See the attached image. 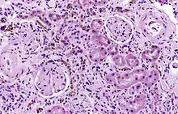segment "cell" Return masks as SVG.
I'll list each match as a JSON object with an SVG mask.
<instances>
[{
  "mask_svg": "<svg viewBox=\"0 0 178 114\" xmlns=\"http://www.w3.org/2000/svg\"><path fill=\"white\" fill-rule=\"evenodd\" d=\"M160 53V49L155 46V47H152L151 50L144 51L143 53V57L144 59H146V61H149V62H155V60L159 57Z\"/></svg>",
  "mask_w": 178,
  "mask_h": 114,
  "instance_id": "3",
  "label": "cell"
},
{
  "mask_svg": "<svg viewBox=\"0 0 178 114\" xmlns=\"http://www.w3.org/2000/svg\"><path fill=\"white\" fill-rule=\"evenodd\" d=\"M126 62H127V64L131 67H136V66H139V60L136 58V57H135L134 55L130 54L128 55L127 57H126Z\"/></svg>",
  "mask_w": 178,
  "mask_h": 114,
  "instance_id": "6",
  "label": "cell"
},
{
  "mask_svg": "<svg viewBox=\"0 0 178 114\" xmlns=\"http://www.w3.org/2000/svg\"><path fill=\"white\" fill-rule=\"evenodd\" d=\"M107 81L109 83H113V82L115 81V79L113 77H112L111 75H109L107 77Z\"/></svg>",
  "mask_w": 178,
  "mask_h": 114,
  "instance_id": "12",
  "label": "cell"
},
{
  "mask_svg": "<svg viewBox=\"0 0 178 114\" xmlns=\"http://www.w3.org/2000/svg\"><path fill=\"white\" fill-rule=\"evenodd\" d=\"M105 50L103 48H97L95 50L92 51L90 54L91 59L94 62H98L105 57Z\"/></svg>",
  "mask_w": 178,
  "mask_h": 114,
  "instance_id": "4",
  "label": "cell"
},
{
  "mask_svg": "<svg viewBox=\"0 0 178 114\" xmlns=\"http://www.w3.org/2000/svg\"><path fill=\"white\" fill-rule=\"evenodd\" d=\"M117 86L118 88L126 89L130 86L135 84L139 82H141L146 76V72L143 70H137L131 73L124 74V75H117Z\"/></svg>",
  "mask_w": 178,
  "mask_h": 114,
  "instance_id": "1",
  "label": "cell"
},
{
  "mask_svg": "<svg viewBox=\"0 0 178 114\" xmlns=\"http://www.w3.org/2000/svg\"><path fill=\"white\" fill-rule=\"evenodd\" d=\"M91 25H92V28H93L96 31L100 30L101 28H102V21L99 20H94L93 22H92Z\"/></svg>",
  "mask_w": 178,
  "mask_h": 114,
  "instance_id": "8",
  "label": "cell"
},
{
  "mask_svg": "<svg viewBox=\"0 0 178 114\" xmlns=\"http://www.w3.org/2000/svg\"><path fill=\"white\" fill-rule=\"evenodd\" d=\"M113 61L115 62V63L119 65V66H124L125 65V61H124L123 57H121V56H117L113 58Z\"/></svg>",
  "mask_w": 178,
  "mask_h": 114,
  "instance_id": "10",
  "label": "cell"
},
{
  "mask_svg": "<svg viewBox=\"0 0 178 114\" xmlns=\"http://www.w3.org/2000/svg\"><path fill=\"white\" fill-rule=\"evenodd\" d=\"M108 51H109V53L110 54L112 55H114L116 54L117 52V48L116 46H110L109 47V49H108Z\"/></svg>",
  "mask_w": 178,
  "mask_h": 114,
  "instance_id": "11",
  "label": "cell"
},
{
  "mask_svg": "<svg viewBox=\"0 0 178 114\" xmlns=\"http://www.w3.org/2000/svg\"><path fill=\"white\" fill-rule=\"evenodd\" d=\"M144 104H145V98H144V96H141L137 97L132 102L128 103L127 105L124 106L123 108H126V110L130 112H136L143 107Z\"/></svg>",
  "mask_w": 178,
  "mask_h": 114,
  "instance_id": "2",
  "label": "cell"
},
{
  "mask_svg": "<svg viewBox=\"0 0 178 114\" xmlns=\"http://www.w3.org/2000/svg\"><path fill=\"white\" fill-rule=\"evenodd\" d=\"M94 41L95 42L99 45H104V46H109V40L107 38H105L104 37H101V36H96V37H94Z\"/></svg>",
  "mask_w": 178,
  "mask_h": 114,
  "instance_id": "7",
  "label": "cell"
},
{
  "mask_svg": "<svg viewBox=\"0 0 178 114\" xmlns=\"http://www.w3.org/2000/svg\"><path fill=\"white\" fill-rule=\"evenodd\" d=\"M158 78H159V75H158L157 71H151V75L146 78V85H147V86H151V85H153L158 80Z\"/></svg>",
  "mask_w": 178,
  "mask_h": 114,
  "instance_id": "5",
  "label": "cell"
},
{
  "mask_svg": "<svg viewBox=\"0 0 178 114\" xmlns=\"http://www.w3.org/2000/svg\"><path fill=\"white\" fill-rule=\"evenodd\" d=\"M48 112H50V113H64L65 111H64V109L62 107L56 106V107L53 108L51 110H50Z\"/></svg>",
  "mask_w": 178,
  "mask_h": 114,
  "instance_id": "9",
  "label": "cell"
}]
</instances>
